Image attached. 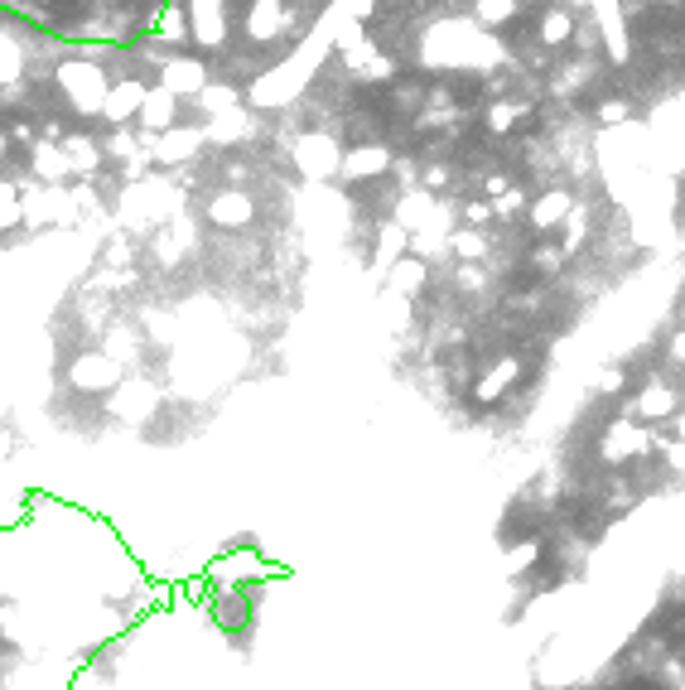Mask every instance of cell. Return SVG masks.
Masks as SVG:
<instances>
[{"label": "cell", "instance_id": "1", "mask_svg": "<svg viewBox=\"0 0 685 690\" xmlns=\"http://www.w3.org/2000/svg\"><path fill=\"white\" fill-rule=\"evenodd\" d=\"M73 387H83V391L116 387V362L111 358H83L78 367H73Z\"/></svg>", "mask_w": 685, "mask_h": 690}, {"label": "cell", "instance_id": "2", "mask_svg": "<svg viewBox=\"0 0 685 690\" xmlns=\"http://www.w3.org/2000/svg\"><path fill=\"white\" fill-rule=\"evenodd\" d=\"M247 213H251L247 198H237V194H232V198H218V203H213V218H218V222H232V227H237V222H247Z\"/></svg>", "mask_w": 685, "mask_h": 690}, {"label": "cell", "instance_id": "3", "mask_svg": "<svg viewBox=\"0 0 685 690\" xmlns=\"http://www.w3.org/2000/svg\"><path fill=\"white\" fill-rule=\"evenodd\" d=\"M140 97H145V92H140V87H121V92H111L107 111H111V116H131V111L140 107Z\"/></svg>", "mask_w": 685, "mask_h": 690}, {"label": "cell", "instance_id": "4", "mask_svg": "<svg viewBox=\"0 0 685 690\" xmlns=\"http://www.w3.org/2000/svg\"><path fill=\"white\" fill-rule=\"evenodd\" d=\"M565 208H570V203H565V198H560V194H555V198H546V203L536 208V227H550V222L560 218Z\"/></svg>", "mask_w": 685, "mask_h": 690}, {"label": "cell", "instance_id": "5", "mask_svg": "<svg viewBox=\"0 0 685 690\" xmlns=\"http://www.w3.org/2000/svg\"><path fill=\"white\" fill-rule=\"evenodd\" d=\"M15 222H20V203L5 194V198H0V232H5V227H15Z\"/></svg>", "mask_w": 685, "mask_h": 690}, {"label": "cell", "instance_id": "6", "mask_svg": "<svg viewBox=\"0 0 685 690\" xmlns=\"http://www.w3.org/2000/svg\"><path fill=\"white\" fill-rule=\"evenodd\" d=\"M565 29H570L565 15H550V20H546V39H565Z\"/></svg>", "mask_w": 685, "mask_h": 690}]
</instances>
